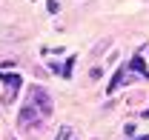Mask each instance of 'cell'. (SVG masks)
<instances>
[{"instance_id":"obj_2","label":"cell","mask_w":149,"mask_h":140,"mask_svg":"<svg viewBox=\"0 0 149 140\" xmlns=\"http://www.w3.org/2000/svg\"><path fill=\"white\" fill-rule=\"evenodd\" d=\"M40 120H43V114L26 100L23 109H20V114H17V129H20V132H29L32 126H40Z\"/></svg>"},{"instance_id":"obj_7","label":"cell","mask_w":149,"mask_h":140,"mask_svg":"<svg viewBox=\"0 0 149 140\" xmlns=\"http://www.w3.org/2000/svg\"><path fill=\"white\" fill-rule=\"evenodd\" d=\"M46 9H49L52 15H57V12H60V3H57V0H46Z\"/></svg>"},{"instance_id":"obj_1","label":"cell","mask_w":149,"mask_h":140,"mask_svg":"<svg viewBox=\"0 0 149 140\" xmlns=\"http://www.w3.org/2000/svg\"><path fill=\"white\" fill-rule=\"evenodd\" d=\"M29 103L43 114V120L52 114V94H49L43 86H29Z\"/></svg>"},{"instance_id":"obj_5","label":"cell","mask_w":149,"mask_h":140,"mask_svg":"<svg viewBox=\"0 0 149 140\" xmlns=\"http://www.w3.org/2000/svg\"><path fill=\"white\" fill-rule=\"evenodd\" d=\"M126 66H129V71H141L143 77H149V69H146V63H143V54H135Z\"/></svg>"},{"instance_id":"obj_9","label":"cell","mask_w":149,"mask_h":140,"mask_svg":"<svg viewBox=\"0 0 149 140\" xmlns=\"http://www.w3.org/2000/svg\"><path fill=\"white\" fill-rule=\"evenodd\" d=\"M123 134H126V137H135V123H126V126H123Z\"/></svg>"},{"instance_id":"obj_4","label":"cell","mask_w":149,"mask_h":140,"mask_svg":"<svg viewBox=\"0 0 149 140\" xmlns=\"http://www.w3.org/2000/svg\"><path fill=\"white\" fill-rule=\"evenodd\" d=\"M129 80H132V71H129V66H120V69L115 71V77L109 80V86H106V91H109V94H115L118 89L123 86V83H129Z\"/></svg>"},{"instance_id":"obj_6","label":"cell","mask_w":149,"mask_h":140,"mask_svg":"<svg viewBox=\"0 0 149 140\" xmlns=\"http://www.w3.org/2000/svg\"><path fill=\"white\" fill-rule=\"evenodd\" d=\"M55 140H72V126H60V132L55 134Z\"/></svg>"},{"instance_id":"obj_10","label":"cell","mask_w":149,"mask_h":140,"mask_svg":"<svg viewBox=\"0 0 149 140\" xmlns=\"http://www.w3.org/2000/svg\"><path fill=\"white\" fill-rule=\"evenodd\" d=\"M135 140H149V134H141V137H135Z\"/></svg>"},{"instance_id":"obj_8","label":"cell","mask_w":149,"mask_h":140,"mask_svg":"<svg viewBox=\"0 0 149 140\" xmlns=\"http://www.w3.org/2000/svg\"><path fill=\"white\" fill-rule=\"evenodd\" d=\"M72 63H74V57H69V60H66V66H63V77H69V74H72Z\"/></svg>"},{"instance_id":"obj_3","label":"cell","mask_w":149,"mask_h":140,"mask_svg":"<svg viewBox=\"0 0 149 140\" xmlns=\"http://www.w3.org/2000/svg\"><path fill=\"white\" fill-rule=\"evenodd\" d=\"M0 83H3V106H9L15 97H17V91H20V86H23V77L20 74H0Z\"/></svg>"}]
</instances>
